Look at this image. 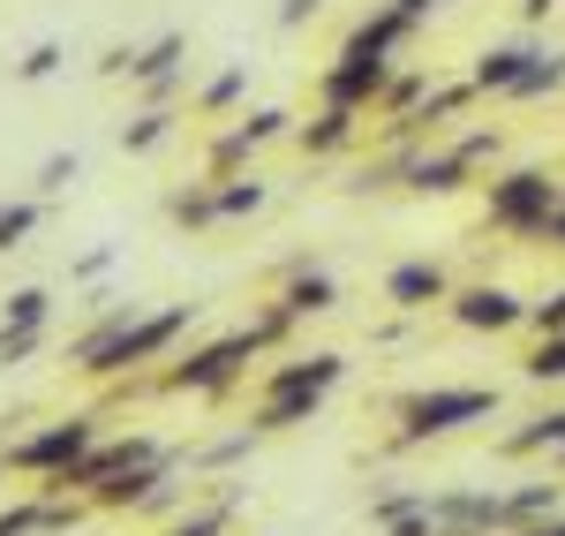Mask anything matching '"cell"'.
Segmentation results:
<instances>
[{
	"mask_svg": "<svg viewBox=\"0 0 565 536\" xmlns=\"http://www.w3.org/2000/svg\"><path fill=\"white\" fill-rule=\"evenodd\" d=\"M196 325V303H167V311H136V303H114V311L90 325L84 340L68 348V362L84 378H129L143 362H167L174 340Z\"/></svg>",
	"mask_w": 565,
	"mask_h": 536,
	"instance_id": "1",
	"label": "cell"
},
{
	"mask_svg": "<svg viewBox=\"0 0 565 536\" xmlns=\"http://www.w3.org/2000/svg\"><path fill=\"white\" fill-rule=\"evenodd\" d=\"M287 333H295V317L271 303V311H257L249 325H234V333H218V340H204V348L174 356L159 378H151V386H159V393H226V386H234V378H242L264 348H279Z\"/></svg>",
	"mask_w": 565,
	"mask_h": 536,
	"instance_id": "2",
	"label": "cell"
},
{
	"mask_svg": "<svg viewBox=\"0 0 565 536\" xmlns=\"http://www.w3.org/2000/svg\"><path fill=\"white\" fill-rule=\"evenodd\" d=\"M340 378H348V356H332V348H317V356H287L271 378H264L249 431L279 439V431H295V423H317V408H324V393H332Z\"/></svg>",
	"mask_w": 565,
	"mask_h": 536,
	"instance_id": "3",
	"label": "cell"
},
{
	"mask_svg": "<svg viewBox=\"0 0 565 536\" xmlns=\"http://www.w3.org/2000/svg\"><path fill=\"white\" fill-rule=\"evenodd\" d=\"M558 204H565V181L551 167H513V175H498L482 189V220L498 234H513V242H543Z\"/></svg>",
	"mask_w": 565,
	"mask_h": 536,
	"instance_id": "4",
	"label": "cell"
},
{
	"mask_svg": "<svg viewBox=\"0 0 565 536\" xmlns=\"http://www.w3.org/2000/svg\"><path fill=\"white\" fill-rule=\"evenodd\" d=\"M392 416H399L392 446H423V439H452L468 423H490L498 416V393L490 386H423V393H407Z\"/></svg>",
	"mask_w": 565,
	"mask_h": 536,
	"instance_id": "5",
	"label": "cell"
},
{
	"mask_svg": "<svg viewBox=\"0 0 565 536\" xmlns=\"http://www.w3.org/2000/svg\"><path fill=\"white\" fill-rule=\"evenodd\" d=\"M98 446V416H61V423H45V431H31V439H8V469L15 476H39V484H61L84 453Z\"/></svg>",
	"mask_w": 565,
	"mask_h": 536,
	"instance_id": "6",
	"label": "cell"
},
{
	"mask_svg": "<svg viewBox=\"0 0 565 536\" xmlns=\"http://www.w3.org/2000/svg\"><path fill=\"white\" fill-rule=\"evenodd\" d=\"M279 136H295V114H287V106H249L242 122H226V129L212 136L204 167H212V181H226V175H249V159H257L264 144H279Z\"/></svg>",
	"mask_w": 565,
	"mask_h": 536,
	"instance_id": "7",
	"label": "cell"
},
{
	"mask_svg": "<svg viewBox=\"0 0 565 536\" xmlns=\"http://www.w3.org/2000/svg\"><path fill=\"white\" fill-rule=\"evenodd\" d=\"M437 536H513V498L505 492H430Z\"/></svg>",
	"mask_w": 565,
	"mask_h": 536,
	"instance_id": "8",
	"label": "cell"
},
{
	"mask_svg": "<svg viewBox=\"0 0 565 536\" xmlns=\"http://www.w3.org/2000/svg\"><path fill=\"white\" fill-rule=\"evenodd\" d=\"M445 311H452V325H460V333H490V340H498V333H513V325H527V303L513 295V287H498V280L460 287Z\"/></svg>",
	"mask_w": 565,
	"mask_h": 536,
	"instance_id": "9",
	"label": "cell"
},
{
	"mask_svg": "<svg viewBox=\"0 0 565 536\" xmlns=\"http://www.w3.org/2000/svg\"><path fill=\"white\" fill-rule=\"evenodd\" d=\"M468 159L445 144V151H430V144H399V189H415V197H460L468 189Z\"/></svg>",
	"mask_w": 565,
	"mask_h": 536,
	"instance_id": "10",
	"label": "cell"
},
{
	"mask_svg": "<svg viewBox=\"0 0 565 536\" xmlns=\"http://www.w3.org/2000/svg\"><path fill=\"white\" fill-rule=\"evenodd\" d=\"M535 61H543V45H527V39L482 45V53H476V69H468V84H476V98H505V91L521 84Z\"/></svg>",
	"mask_w": 565,
	"mask_h": 536,
	"instance_id": "11",
	"label": "cell"
},
{
	"mask_svg": "<svg viewBox=\"0 0 565 536\" xmlns=\"http://www.w3.org/2000/svg\"><path fill=\"white\" fill-rule=\"evenodd\" d=\"M181 53H189V39L181 31H159L151 45H136V61H129V84L151 91V106H167L181 91Z\"/></svg>",
	"mask_w": 565,
	"mask_h": 536,
	"instance_id": "12",
	"label": "cell"
},
{
	"mask_svg": "<svg viewBox=\"0 0 565 536\" xmlns=\"http://www.w3.org/2000/svg\"><path fill=\"white\" fill-rule=\"evenodd\" d=\"M385 303H399V311H430V303H452V280H445V265H430V258L392 265L385 272Z\"/></svg>",
	"mask_w": 565,
	"mask_h": 536,
	"instance_id": "13",
	"label": "cell"
},
{
	"mask_svg": "<svg viewBox=\"0 0 565 536\" xmlns=\"http://www.w3.org/2000/svg\"><path fill=\"white\" fill-rule=\"evenodd\" d=\"M279 311L295 317V325H302V317L340 311V280H332V272H317V265H295V272H287V287H279Z\"/></svg>",
	"mask_w": 565,
	"mask_h": 536,
	"instance_id": "14",
	"label": "cell"
},
{
	"mask_svg": "<svg viewBox=\"0 0 565 536\" xmlns=\"http://www.w3.org/2000/svg\"><path fill=\"white\" fill-rule=\"evenodd\" d=\"M354 129H362L354 106H317L302 129H295V144H302L309 159H332V151H348V144H354Z\"/></svg>",
	"mask_w": 565,
	"mask_h": 536,
	"instance_id": "15",
	"label": "cell"
},
{
	"mask_svg": "<svg viewBox=\"0 0 565 536\" xmlns=\"http://www.w3.org/2000/svg\"><path fill=\"white\" fill-rule=\"evenodd\" d=\"M76 529V506L68 498H31V506H8L0 514V536H61Z\"/></svg>",
	"mask_w": 565,
	"mask_h": 536,
	"instance_id": "16",
	"label": "cell"
},
{
	"mask_svg": "<svg viewBox=\"0 0 565 536\" xmlns=\"http://www.w3.org/2000/svg\"><path fill=\"white\" fill-rule=\"evenodd\" d=\"M264 204H271V181H264V175H226V181H218V227L257 220Z\"/></svg>",
	"mask_w": 565,
	"mask_h": 536,
	"instance_id": "17",
	"label": "cell"
},
{
	"mask_svg": "<svg viewBox=\"0 0 565 536\" xmlns=\"http://www.w3.org/2000/svg\"><path fill=\"white\" fill-rule=\"evenodd\" d=\"M167 220L189 227V234L218 227V181H189V189H174V197H167Z\"/></svg>",
	"mask_w": 565,
	"mask_h": 536,
	"instance_id": "18",
	"label": "cell"
},
{
	"mask_svg": "<svg viewBox=\"0 0 565 536\" xmlns=\"http://www.w3.org/2000/svg\"><path fill=\"white\" fill-rule=\"evenodd\" d=\"M498 446H505V453H565V408H551V416H527L521 431H505Z\"/></svg>",
	"mask_w": 565,
	"mask_h": 536,
	"instance_id": "19",
	"label": "cell"
},
{
	"mask_svg": "<svg viewBox=\"0 0 565 536\" xmlns=\"http://www.w3.org/2000/svg\"><path fill=\"white\" fill-rule=\"evenodd\" d=\"M174 106H143V114H136V122H121V151H129V159H143V151H159V144H167V136H174Z\"/></svg>",
	"mask_w": 565,
	"mask_h": 536,
	"instance_id": "20",
	"label": "cell"
},
{
	"mask_svg": "<svg viewBox=\"0 0 565 536\" xmlns=\"http://www.w3.org/2000/svg\"><path fill=\"white\" fill-rule=\"evenodd\" d=\"M430 91H437V84L423 76V69H399V76L385 84V98H377V114H385V129H399V122H407V114H415V106H423Z\"/></svg>",
	"mask_w": 565,
	"mask_h": 536,
	"instance_id": "21",
	"label": "cell"
},
{
	"mask_svg": "<svg viewBox=\"0 0 565 536\" xmlns=\"http://www.w3.org/2000/svg\"><path fill=\"white\" fill-rule=\"evenodd\" d=\"M39 220H45V197H15V204H0V258L23 250V242L39 234Z\"/></svg>",
	"mask_w": 565,
	"mask_h": 536,
	"instance_id": "22",
	"label": "cell"
},
{
	"mask_svg": "<svg viewBox=\"0 0 565 536\" xmlns=\"http://www.w3.org/2000/svg\"><path fill=\"white\" fill-rule=\"evenodd\" d=\"M558 91H565V53H543V61H535L505 98H513V106H535V98H558Z\"/></svg>",
	"mask_w": 565,
	"mask_h": 536,
	"instance_id": "23",
	"label": "cell"
},
{
	"mask_svg": "<svg viewBox=\"0 0 565 536\" xmlns=\"http://www.w3.org/2000/svg\"><path fill=\"white\" fill-rule=\"evenodd\" d=\"M242 91H249V61H234V69H218L212 84L196 91V114H234V106H242Z\"/></svg>",
	"mask_w": 565,
	"mask_h": 536,
	"instance_id": "24",
	"label": "cell"
},
{
	"mask_svg": "<svg viewBox=\"0 0 565 536\" xmlns=\"http://www.w3.org/2000/svg\"><path fill=\"white\" fill-rule=\"evenodd\" d=\"M535 386H565V333H543L535 348H527V362H521Z\"/></svg>",
	"mask_w": 565,
	"mask_h": 536,
	"instance_id": "25",
	"label": "cell"
},
{
	"mask_svg": "<svg viewBox=\"0 0 565 536\" xmlns=\"http://www.w3.org/2000/svg\"><path fill=\"white\" fill-rule=\"evenodd\" d=\"M234 522V498H212V506H196V514H181L174 529H159V536H218Z\"/></svg>",
	"mask_w": 565,
	"mask_h": 536,
	"instance_id": "26",
	"label": "cell"
},
{
	"mask_svg": "<svg viewBox=\"0 0 565 536\" xmlns=\"http://www.w3.org/2000/svg\"><path fill=\"white\" fill-rule=\"evenodd\" d=\"M257 439H264V431H249V423H242L234 439H218V446L196 453V469H234V461H249V453H257Z\"/></svg>",
	"mask_w": 565,
	"mask_h": 536,
	"instance_id": "27",
	"label": "cell"
},
{
	"mask_svg": "<svg viewBox=\"0 0 565 536\" xmlns=\"http://www.w3.org/2000/svg\"><path fill=\"white\" fill-rule=\"evenodd\" d=\"M45 317H53V295H45V287H15L8 311H0V325H45Z\"/></svg>",
	"mask_w": 565,
	"mask_h": 536,
	"instance_id": "28",
	"label": "cell"
},
{
	"mask_svg": "<svg viewBox=\"0 0 565 536\" xmlns=\"http://www.w3.org/2000/svg\"><path fill=\"white\" fill-rule=\"evenodd\" d=\"M45 348V325H0V370L8 362H31Z\"/></svg>",
	"mask_w": 565,
	"mask_h": 536,
	"instance_id": "29",
	"label": "cell"
},
{
	"mask_svg": "<svg viewBox=\"0 0 565 536\" xmlns=\"http://www.w3.org/2000/svg\"><path fill=\"white\" fill-rule=\"evenodd\" d=\"M61 61H68V53H61L53 39H39L23 61H15V84H45V76H61Z\"/></svg>",
	"mask_w": 565,
	"mask_h": 536,
	"instance_id": "30",
	"label": "cell"
},
{
	"mask_svg": "<svg viewBox=\"0 0 565 536\" xmlns=\"http://www.w3.org/2000/svg\"><path fill=\"white\" fill-rule=\"evenodd\" d=\"M415 506H430V492H377V498H370V522L392 529V522H407Z\"/></svg>",
	"mask_w": 565,
	"mask_h": 536,
	"instance_id": "31",
	"label": "cell"
},
{
	"mask_svg": "<svg viewBox=\"0 0 565 536\" xmlns=\"http://www.w3.org/2000/svg\"><path fill=\"white\" fill-rule=\"evenodd\" d=\"M76 175H84V159H76V151H53V159L39 167V197H61Z\"/></svg>",
	"mask_w": 565,
	"mask_h": 536,
	"instance_id": "32",
	"label": "cell"
},
{
	"mask_svg": "<svg viewBox=\"0 0 565 536\" xmlns=\"http://www.w3.org/2000/svg\"><path fill=\"white\" fill-rule=\"evenodd\" d=\"M527 333L543 340V333H565V287H551L543 303H527Z\"/></svg>",
	"mask_w": 565,
	"mask_h": 536,
	"instance_id": "33",
	"label": "cell"
},
{
	"mask_svg": "<svg viewBox=\"0 0 565 536\" xmlns=\"http://www.w3.org/2000/svg\"><path fill=\"white\" fill-rule=\"evenodd\" d=\"M452 151H460L468 167H482V159H498V151H505V136H498V129H468L460 144H452Z\"/></svg>",
	"mask_w": 565,
	"mask_h": 536,
	"instance_id": "34",
	"label": "cell"
},
{
	"mask_svg": "<svg viewBox=\"0 0 565 536\" xmlns=\"http://www.w3.org/2000/svg\"><path fill=\"white\" fill-rule=\"evenodd\" d=\"M317 15H324V0H279V31H302Z\"/></svg>",
	"mask_w": 565,
	"mask_h": 536,
	"instance_id": "35",
	"label": "cell"
},
{
	"mask_svg": "<svg viewBox=\"0 0 565 536\" xmlns=\"http://www.w3.org/2000/svg\"><path fill=\"white\" fill-rule=\"evenodd\" d=\"M385 536H437V522H430V506H415V514H407V522H392Z\"/></svg>",
	"mask_w": 565,
	"mask_h": 536,
	"instance_id": "36",
	"label": "cell"
},
{
	"mask_svg": "<svg viewBox=\"0 0 565 536\" xmlns=\"http://www.w3.org/2000/svg\"><path fill=\"white\" fill-rule=\"evenodd\" d=\"M106 265H114V250H90V258H76V280H98Z\"/></svg>",
	"mask_w": 565,
	"mask_h": 536,
	"instance_id": "37",
	"label": "cell"
},
{
	"mask_svg": "<svg viewBox=\"0 0 565 536\" xmlns=\"http://www.w3.org/2000/svg\"><path fill=\"white\" fill-rule=\"evenodd\" d=\"M543 242H551V250H565V204L551 212V227H543Z\"/></svg>",
	"mask_w": 565,
	"mask_h": 536,
	"instance_id": "38",
	"label": "cell"
},
{
	"mask_svg": "<svg viewBox=\"0 0 565 536\" xmlns=\"http://www.w3.org/2000/svg\"><path fill=\"white\" fill-rule=\"evenodd\" d=\"M551 8H565V0H521V15H527V23H543Z\"/></svg>",
	"mask_w": 565,
	"mask_h": 536,
	"instance_id": "39",
	"label": "cell"
}]
</instances>
